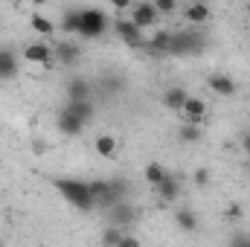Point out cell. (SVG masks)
Instances as JSON below:
<instances>
[{"label":"cell","mask_w":250,"mask_h":247,"mask_svg":"<svg viewBox=\"0 0 250 247\" xmlns=\"http://www.w3.org/2000/svg\"><path fill=\"white\" fill-rule=\"evenodd\" d=\"M53 186L62 192V198L70 206H76L82 212L96 209V201H93V192H90L87 181H79V178H53Z\"/></svg>","instance_id":"obj_1"},{"label":"cell","mask_w":250,"mask_h":247,"mask_svg":"<svg viewBox=\"0 0 250 247\" xmlns=\"http://www.w3.org/2000/svg\"><path fill=\"white\" fill-rule=\"evenodd\" d=\"M90 192H93V201L99 209H108L114 206L117 201H123L128 186L123 181H90Z\"/></svg>","instance_id":"obj_2"},{"label":"cell","mask_w":250,"mask_h":247,"mask_svg":"<svg viewBox=\"0 0 250 247\" xmlns=\"http://www.w3.org/2000/svg\"><path fill=\"white\" fill-rule=\"evenodd\" d=\"M108 29V18L102 9H79V35L82 38H99Z\"/></svg>","instance_id":"obj_3"},{"label":"cell","mask_w":250,"mask_h":247,"mask_svg":"<svg viewBox=\"0 0 250 247\" xmlns=\"http://www.w3.org/2000/svg\"><path fill=\"white\" fill-rule=\"evenodd\" d=\"M207 44V38L201 32H175L172 35V44H169V56H192V53H201Z\"/></svg>","instance_id":"obj_4"},{"label":"cell","mask_w":250,"mask_h":247,"mask_svg":"<svg viewBox=\"0 0 250 247\" xmlns=\"http://www.w3.org/2000/svg\"><path fill=\"white\" fill-rule=\"evenodd\" d=\"M114 29H117V35L123 38L128 47H134V50H143L146 47V38H143V29L131 21V18H120L117 23H114Z\"/></svg>","instance_id":"obj_5"},{"label":"cell","mask_w":250,"mask_h":247,"mask_svg":"<svg viewBox=\"0 0 250 247\" xmlns=\"http://www.w3.org/2000/svg\"><path fill=\"white\" fill-rule=\"evenodd\" d=\"M157 18H160V12H157V9H154V3H148V0H143V3H137V6H131V21H134L140 29L154 26V23H157Z\"/></svg>","instance_id":"obj_6"},{"label":"cell","mask_w":250,"mask_h":247,"mask_svg":"<svg viewBox=\"0 0 250 247\" xmlns=\"http://www.w3.org/2000/svg\"><path fill=\"white\" fill-rule=\"evenodd\" d=\"M56 123H59V131H62L64 137H76V134H82V128L87 125L76 111H70V108H62V111H59Z\"/></svg>","instance_id":"obj_7"},{"label":"cell","mask_w":250,"mask_h":247,"mask_svg":"<svg viewBox=\"0 0 250 247\" xmlns=\"http://www.w3.org/2000/svg\"><path fill=\"white\" fill-rule=\"evenodd\" d=\"M108 218H111V224H117V227H128V224L137 221V209L123 198V201H117L114 206H108Z\"/></svg>","instance_id":"obj_8"},{"label":"cell","mask_w":250,"mask_h":247,"mask_svg":"<svg viewBox=\"0 0 250 247\" xmlns=\"http://www.w3.org/2000/svg\"><path fill=\"white\" fill-rule=\"evenodd\" d=\"M23 62L41 64V67H53L56 64V56H53V47H47V44H29L23 50Z\"/></svg>","instance_id":"obj_9"},{"label":"cell","mask_w":250,"mask_h":247,"mask_svg":"<svg viewBox=\"0 0 250 247\" xmlns=\"http://www.w3.org/2000/svg\"><path fill=\"white\" fill-rule=\"evenodd\" d=\"M18 56L9 50V47H0V82H12L15 76H18Z\"/></svg>","instance_id":"obj_10"},{"label":"cell","mask_w":250,"mask_h":247,"mask_svg":"<svg viewBox=\"0 0 250 247\" xmlns=\"http://www.w3.org/2000/svg\"><path fill=\"white\" fill-rule=\"evenodd\" d=\"M207 84H209V90H212L215 96H233V93H236V82H233L230 76H224V73H212V76L207 79Z\"/></svg>","instance_id":"obj_11"},{"label":"cell","mask_w":250,"mask_h":247,"mask_svg":"<svg viewBox=\"0 0 250 247\" xmlns=\"http://www.w3.org/2000/svg\"><path fill=\"white\" fill-rule=\"evenodd\" d=\"M154 192H157V198H160L163 204H172V201H178V198H181V184H178V178L166 175V178H163V184L154 186Z\"/></svg>","instance_id":"obj_12"},{"label":"cell","mask_w":250,"mask_h":247,"mask_svg":"<svg viewBox=\"0 0 250 247\" xmlns=\"http://www.w3.org/2000/svg\"><path fill=\"white\" fill-rule=\"evenodd\" d=\"M181 114L187 117V123H201V120L207 117V102H204V99H198V96H187V102H184Z\"/></svg>","instance_id":"obj_13"},{"label":"cell","mask_w":250,"mask_h":247,"mask_svg":"<svg viewBox=\"0 0 250 247\" xmlns=\"http://www.w3.org/2000/svg\"><path fill=\"white\" fill-rule=\"evenodd\" d=\"M184 15H187V21L192 23V26H204V23L209 21V15H212V12H209V6H207L204 0H192Z\"/></svg>","instance_id":"obj_14"},{"label":"cell","mask_w":250,"mask_h":247,"mask_svg":"<svg viewBox=\"0 0 250 247\" xmlns=\"http://www.w3.org/2000/svg\"><path fill=\"white\" fill-rule=\"evenodd\" d=\"M169 44H172V32H157V35L146 38V47L143 50H148L154 56H169Z\"/></svg>","instance_id":"obj_15"},{"label":"cell","mask_w":250,"mask_h":247,"mask_svg":"<svg viewBox=\"0 0 250 247\" xmlns=\"http://www.w3.org/2000/svg\"><path fill=\"white\" fill-rule=\"evenodd\" d=\"M53 56H56V62L59 64H76L79 62V56H82V50H79L76 44H70V41H59L56 50H53Z\"/></svg>","instance_id":"obj_16"},{"label":"cell","mask_w":250,"mask_h":247,"mask_svg":"<svg viewBox=\"0 0 250 247\" xmlns=\"http://www.w3.org/2000/svg\"><path fill=\"white\" fill-rule=\"evenodd\" d=\"M84 99H90V84L84 79H73L67 87V102H84Z\"/></svg>","instance_id":"obj_17"},{"label":"cell","mask_w":250,"mask_h":247,"mask_svg":"<svg viewBox=\"0 0 250 247\" xmlns=\"http://www.w3.org/2000/svg\"><path fill=\"white\" fill-rule=\"evenodd\" d=\"M93 148H96V154H102V157H117V137L99 134L96 143H93Z\"/></svg>","instance_id":"obj_18"},{"label":"cell","mask_w":250,"mask_h":247,"mask_svg":"<svg viewBox=\"0 0 250 247\" xmlns=\"http://www.w3.org/2000/svg\"><path fill=\"white\" fill-rule=\"evenodd\" d=\"M175 224H178L184 233H195V230H198V212H192V209H178V212H175Z\"/></svg>","instance_id":"obj_19"},{"label":"cell","mask_w":250,"mask_h":247,"mask_svg":"<svg viewBox=\"0 0 250 247\" xmlns=\"http://www.w3.org/2000/svg\"><path fill=\"white\" fill-rule=\"evenodd\" d=\"M187 90H184V87H172V90H166V99H163V102H166V108H172V111H178V114H181V108H184V102H187Z\"/></svg>","instance_id":"obj_20"},{"label":"cell","mask_w":250,"mask_h":247,"mask_svg":"<svg viewBox=\"0 0 250 247\" xmlns=\"http://www.w3.org/2000/svg\"><path fill=\"white\" fill-rule=\"evenodd\" d=\"M29 26H32L38 35H44V38H50V35L56 32V23H53V21H47L44 15H32V18H29Z\"/></svg>","instance_id":"obj_21"},{"label":"cell","mask_w":250,"mask_h":247,"mask_svg":"<svg viewBox=\"0 0 250 247\" xmlns=\"http://www.w3.org/2000/svg\"><path fill=\"white\" fill-rule=\"evenodd\" d=\"M178 137H181L184 143H198V140L204 137V131H201V125H198V123H187V125H181Z\"/></svg>","instance_id":"obj_22"},{"label":"cell","mask_w":250,"mask_h":247,"mask_svg":"<svg viewBox=\"0 0 250 247\" xmlns=\"http://www.w3.org/2000/svg\"><path fill=\"white\" fill-rule=\"evenodd\" d=\"M143 175H146V181H148V184H151V186H157V184H163V178H166L169 172H166V169H163L160 163H148Z\"/></svg>","instance_id":"obj_23"},{"label":"cell","mask_w":250,"mask_h":247,"mask_svg":"<svg viewBox=\"0 0 250 247\" xmlns=\"http://www.w3.org/2000/svg\"><path fill=\"white\" fill-rule=\"evenodd\" d=\"M67 108H70V111H76L84 123H90V120H93V105H90V99H84V102H67Z\"/></svg>","instance_id":"obj_24"},{"label":"cell","mask_w":250,"mask_h":247,"mask_svg":"<svg viewBox=\"0 0 250 247\" xmlns=\"http://www.w3.org/2000/svg\"><path fill=\"white\" fill-rule=\"evenodd\" d=\"M62 29H64V32H70V35H79V12H76V9L64 12V18H62Z\"/></svg>","instance_id":"obj_25"},{"label":"cell","mask_w":250,"mask_h":247,"mask_svg":"<svg viewBox=\"0 0 250 247\" xmlns=\"http://www.w3.org/2000/svg\"><path fill=\"white\" fill-rule=\"evenodd\" d=\"M123 239H125V230H120L117 224L102 233V245H123Z\"/></svg>","instance_id":"obj_26"},{"label":"cell","mask_w":250,"mask_h":247,"mask_svg":"<svg viewBox=\"0 0 250 247\" xmlns=\"http://www.w3.org/2000/svg\"><path fill=\"white\" fill-rule=\"evenodd\" d=\"M154 9H157L160 15H172V12L178 9V0H154Z\"/></svg>","instance_id":"obj_27"},{"label":"cell","mask_w":250,"mask_h":247,"mask_svg":"<svg viewBox=\"0 0 250 247\" xmlns=\"http://www.w3.org/2000/svg\"><path fill=\"white\" fill-rule=\"evenodd\" d=\"M195 184H198V186L209 184V169H195Z\"/></svg>","instance_id":"obj_28"},{"label":"cell","mask_w":250,"mask_h":247,"mask_svg":"<svg viewBox=\"0 0 250 247\" xmlns=\"http://www.w3.org/2000/svg\"><path fill=\"white\" fill-rule=\"evenodd\" d=\"M242 215H245V212H242V206H239V204H233V206L227 209V218H233V221H239Z\"/></svg>","instance_id":"obj_29"},{"label":"cell","mask_w":250,"mask_h":247,"mask_svg":"<svg viewBox=\"0 0 250 247\" xmlns=\"http://www.w3.org/2000/svg\"><path fill=\"white\" fill-rule=\"evenodd\" d=\"M111 6H114L117 12H128V9H131V0H111Z\"/></svg>","instance_id":"obj_30"},{"label":"cell","mask_w":250,"mask_h":247,"mask_svg":"<svg viewBox=\"0 0 250 247\" xmlns=\"http://www.w3.org/2000/svg\"><path fill=\"white\" fill-rule=\"evenodd\" d=\"M242 151L250 154V131H245V137H242Z\"/></svg>","instance_id":"obj_31"},{"label":"cell","mask_w":250,"mask_h":247,"mask_svg":"<svg viewBox=\"0 0 250 247\" xmlns=\"http://www.w3.org/2000/svg\"><path fill=\"white\" fill-rule=\"evenodd\" d=\"M233 245H250V236H242V233L233 236Z\"/></svg>","instance_id":"obj_32"},{"label":"cell","mask_w":250,"mask_h":247,"mask_svg":"<svg viewBox=\"0 0 250 247\" xmlns=\"http://www.w3.org/2000/svg\"><path fill=\"white\" fill-rule=\"evenodd\" d=\"M245 15H248V18H250V0H248V3H245Z\"/></svg>","instance_id":"obj_33"},{"label":"cell","mask_w":250,"mask_h":247,"mask_svg":"<svg viewBox=\"0 0 250 247\" xmlns=\"http://www.w3.org/2000/svg\"><path fill=\"white\" fill-rule=\"evenodd\" d=\"M32 3H35V6H44V3H47V0H32Z\"/></svg>","instance_id":"obj_34"}]
</instances>
